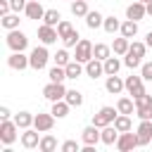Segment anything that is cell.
Returning <instances> with one entry per match:
<instances>
[{"instance_id": "46", "label": "cell", "mask_w": 152, "mask_h": 152, "mask_svg": "<svg viewBox=\"0 0 152 152\" xmlns=\"http://www.w3.org/2000/svg\"><path fill=\"white\" fill-rule=\"evenodd\" d=\"M135 114H138L140 119H152V107H138Z\"/></svg>"}, {"instance_id": "27", "label": "cell", "mask_w": 152, "mask_h": 152, "mask_svg": "<svg viewBox=\"0 0 152 152\" xmlns=\"http://www.w3.org/2000/svg\"><path fill=\"white\" fill-rule=\"evenodd\" d=\"M83 62H78V59H71L64 69H66V78H78L81 74H83V66H81Z\"/></svg>"}, {"instance_id": "2", "label": "cell", "mask_w": 152, "mask_h": 152, "mask_svg": "<svg viewBox=\"0 0 152 152\" xmlns=\"http://www.w3.org/2000/svg\"><path fill=\"white\" fill-rule=\"evenodd\" d=\"M48 59H50V55H48L45 45H38V48H33V50H31V55H28V64H31V69H36V71L45 69Z\"/></svg>"}, {"instance_id": "28", "label": "cell", "mask_w": 152, "mask_h": 152, "mask_svg": "<svg viewBox=\"0 0 152 152\" xmlns=\"http://www.w3.org/2000/svg\"><path fill=\"white\" fill-rule=\"evenodd\" d=\"M48 78H50V81H55V83H64V78H66V69H64V66H59V64H55V66L48 71Z\"/></svg>"}, {"instance_id": "21", "label": "cell", "mask_w": 152, "mask_h": 152, "mask_svg": "<svg viewBox=\"0 0 152 152\" xmlns=\"http://www.w3.org/2000/svg\"><path fill=\"white\" fill-rule=\"evenodd\" d=\"M69 109H71V104L66 102V100H57V102H52V114L57 116V119H64L66 114H69Z\"/></svg>"}, {"instance_id": "6", "label": "cell", "mask_w": 152, "mask_h": 152, "mask_svg": "<svg viewBox=\"0 0 152 152\" xmlns=\"http://www.w3.org/2000/svg\"><path fill=\"white\" fill-rule=\"evenodd\" d=\"M140 142H138V133H131V131H126V133H119V140H116V150L119 152H128V150H133V147H138Z\"/></svg>"}, {"instance_id": "39", "label": "cell", "mask_w": 152, "mask_h": 152, "mask_svg": "<svg viewBox=\"0 0 152 152\" xmlns=\"http://www.w3.org/2000/svg\"><path fill=\"white\" fill-rule=\"evenodd\" d=\"M71 31H74V26H71V24H69L66 19H62V21L57 24V33H59V38H66V36H69Z\"/></svg>"}, {"instance_id": "38", "label": "cell", "mask_w": 152, "mask_h": 152, "mask_svg": "<svg viewBox=\"0 0 152 152\" xmlns=\"http://www.w3.org/2000/svg\"><path fill=\"white\" fill-rule=\"evenodd\" d=\"M124 64H126L128 69H138V66H140V57L133 55V52H126V55H124Z\"/></svg>"}, {"instance_id": "24", "label": "cell", "mask_w": 152, "mask_h": 152, "mask_svg": "<svg viewBox=\"0 0 152 152\" xmlns=\"http://www.w3.org/2000/svg\"><path fill=\"white\" fill-rule=\"evenodd\" d=\"M131 38H126V36H121V38H114V43H112V50H114V55H126L128 52V48H131V43H128Z\"/></svg>"}, {"instance_id": "32", "label": "cell", "mask_w": 152, "mask_h": 152, "mask_svg": "<svg viewBox=\"0 0 152 152\" xmlns=\"http://www.w3.org/2000/svg\"><path fill=\"white\" fill-rule=\"evenodd\" d=\"M135 33H138V21L126 19V21L121 24V36H126V38H135Z\"/></svg>"}, {"instance_id": "15", "label": "cell", "mask_w": 152, "mask_h": 152, "mask_svg": "<svg viewBox=\"0 0 152 152\" xmlns=\"http://www.w3.org/2000/svg\"><path fill=\"white\" fill-rule=\"evenodd\" d=\"M81 140H83V145H97L100 142V128L95 124L93 126H86L81 131Z\"/></svg>"}, {"instance_id": "34", "label": "cell", "mask_w": 152, "mask_h": 152, "mask_svg": "<svg viewBox=\"0 0 152 152\" xmlns=\"http://www.w3.org/2000/svg\"><path fill=\"white\" fill-rule=\"evenodd\" d=\"M119 69H121V62H119L116 57H107V59H104V74H107V76L119 74Z\"/></svg>"}, {"instance_id": "22", "label": "cell", "mask_w": 152, "mask_h": 152, "mask_svg": "<svg viewBox=\"0 0 152 152\" xmlns=\"http://www.w3.org/2000/svg\"><path fill=\"white\" fill-rule=\"evenodd\" d=\"M102 24H104V17H102V14L97 12V10H95V12H88V14H86V26H88V28H100Z\"/></svg>"}, {"instance_id": "26", "label": "cell", "mask_w": 152, "mask_h": 152, "mask_svg": "<svg viewBox=\"0 0 152 152\" xmlns=\"http://www.w3.org/2000/svg\"><path fill=\"white\" fill-rule=\"evenodd\" d=\"M93 57H97V59H107V57H112V48L109 45H104V43H95L93 45Z\"/></svg>"}, {"instance_id": "13", "label": "cell", "mask_w": 152, "mask_h": 152, "mask_svg": "<svg viewBox=\"0 0 152 152\" xmlns=\"http://www.w3.org/2000/svg\"><path fill=\"white\" fill-rule=\"evenodd\" d=\"M7 64H10V69H14V71H24L26 66H31V64H28V57H26L24 52H12V55L7 57Z\"/></svg>"}, {"instance_id": "14", "label": "cell", "mask_w": 152, "mask_h": 152, "mask_svg": "<svg viewBox=\"0 0 152 152\" xmlns=\"http://www.w3.org/2000/svg\"><path fill=\"white\" fill-rule=\"evenodd\" d=\"M86 74H88L90 78H100V76L104 74V62L97 59V57L88 59V62H86Z\"/></svg>"}, {"instance_id": "1", "label": "cell", "mask_w": 152, "mask_h": 152, "mask_svg": "<svg viewBox=\"0 0 152 152\" xmlns=\"http://www.w3.org/2000/svg\"><path fill=\"white\" fill-rule=\"evenodd\" d=\"M7 45H10L12 52H24L26 45H28V38H26V33H21L19 28H12V31L7 33Z\"/></svg>"}, {"instance_id": "48", "label": "cell", "mask_w": 152, "mask_h": 152, "mask_svg": "<svg viewBox=\"0 0 152 152\" xmlns=\"http://www.w3.org/2000/svg\"><path fill=\"white\" fill-rule=\"evenodd\" d=\"M145 43H147V48H152V31L147 33V40H145Z\"/></svg>"}, {"instance_id": "49", "label": "cell", "mask_w": 152, "mask_h": 152, "mask_svg": "<svg viewBox=\"0 0 152 152\" xmlns=\"http://www.w3.org/2000/svg\"><path fill=\"white\" fill-rule=\"evenodd\" d=\"M147 14L152 17V2H147Z\"/></svg>"}, {"instance_id": "33", "label": "cell", "mask_w": 152, "mask_h": 152, "mask_svg": "<svg viewBox=\"0 0 152 152\" xmlns=\"http://www.w3.org/2000/svg\"><path fill=\"white\" fill-rule=\"evenodd\" d=\"M102 28L107 31V33H116V31H121V21L112 14V17H104V24H102Z\"/></svg>"}, {"instance_id": "43", "label": "cell", "mask_w": 152, "mask_h": 152, "mask_svg": "<svg viewBox=\"0 0 152 152\" xmlns=\"http://www.w3.org/2000/svg\"><path fill=\"white\" fill-rule=\"evenodd\" d=\"M140 76H142V81H152V64L150 62L140 66Z\"/></svg>"}, {"instance_id": "25", "label": "cell", "mask_w": 152, "mask_h": 152, "mask_svg": "<svg viewBox=\"0 0 152 152\" xmlns=\"http://www.w3.org/2000/svg\"><path fill=\"white\" fill-rule=\"evenodd\" d=\"M114 126H116V131L119 133H126V131H131V114H116V119H114Z\"/></svg>"}, {"instance_id": "41", "label": "cell", "mask_w": 152, "mask_h": 152, "mask_svg": "<svg viewBox=\"0 0 152 152\" xmlns=\"http://www.w3.org/2000/svg\"><path fill=\"white\" fill-rule=\"evenodd\" d=\"M69 62H71L69 52H66V50H57V55H55V64H59V66H66Z\"/></svg>"}, {"instance_id": "19", "label": "cell", "mask_w": 152, "mask_h": 152, "mask_svg": "<svg viewBox=\"0 0 152 152\" xmlns=\"http://www.w3.org/2000/svg\"><path fill=\"white\" fill-rule=\"evenodd\" d=\"M104 88H107V93H112V95H119V93L126 88V81H121V78L114 74V76H107V81H104Z\"/></svg>"}, {"instance_id": "16", "label": "cell", "mask_w": 152, "mask_h": 152, "mask_svg": "<svg viewBox=\"0 0 152 152\" xmlns=\"http://www.w3.org/2000/svg\"><path fill=\"white\" fill-rule=\"evenodd\" d=\"M116 140H119V131H116L114 124L100 128V142H104V145H116Z\"/></svg>"}, {"instance_id": "8", "label": "cell", "mask_w": 152, "mask_h": 152, "mask_svg": "<svg viewBox=\"0 0 152 152\" xmlns=\"http://www.w3.org/2000/svg\"><path fill=\"white\" fill-rule=\"evenodd\" d=\"M74 59H78V62H88V59H93V43L90 40H86V38H81L78 40V45H76V55H74Z\"/></svg>"}, {"instance_id": "50", "label": "cell", "mask_w": 152, "mask_h": 152, "mask_svg": "<svg viewBox=\"0 0 152 152\" xmlns=\"http://www.w3.org/2000/svg\"><path fill=\"white\" fill-rule=\"evenodd\" d=\"M140 2H145V5H147V2H152V0H140Z\"/></svg>"}, {"instance_id": "11", "label": "cell", "mask_w": 152, "mask_h": 152, "mask_svg": "<svg viewBox=\"0 0 152 152\" xmlns=\"http://www.w3.org/2000/svg\"><path fill=\"white\" fill-rule=\"evenodd\" d=\"M38 128H24V133H21V145L26 147V150H33V147H38L40 145V138H38Z\"/></svg>"}, {"instance_id": "5", "label": "cell", "mask_w": 152, "mask_h": 152, "mask_svg": "<svg viewBox=\"0 0 152 152\" xmlns=\"http://www.w3.org/2000/svg\"><path fill=\"white\" fill-rule=\"evenodd\" d=\"M43 95H45L50 102H57V100H64V97H66V88H64V83L50 81V83L43 88Z\"/></svg>"}, {"instance_id": "47", "label": "cell", "mask_w": 152, "mask_h": 152, "mask_svg": "<svg viewBox=\"0 0 152 152\" xmlns=\"http://www.w3.org/2000/svg\"><path fill=\"white\" fill-rule=\"evenodd\" d=\"M0 119H10V109L7 107H0Z\"/></svg>"}, {"instance_id": "35", "label": "cell", "mask_w": 152, "mask_h": 152, "mask_svg": "<svg viewBox=\"0 0 152 152\" xmlns=\"http://www.w3.org/2000/svg\"><path fill=\"white\" fill-rule=\"evenodd\" d=\"M62 21V14L57 10H45V17H43V24H50V26H57Z\"/></svg>"}, {"instance_id": "20", "label": "cell", "mask_w": 152, "mask_h": 152, "mask_svg": "<svg viewBox=\"0 0 152 152\" xmlns=\"http://www.w3.org/2000/svg\"><path fill=\"white\" fill-rule=\"evenodd\" d=\"M33 119H36V116H33L31 112H19V114H14V124H17L21 131H24V128H31V126H33Z\"/></svg>"}, {"instance_id": "45", "label": "cell", "mask_w": 152, "mask_h": 152, "mask_svg": "<svg viewBox=\"0 0 152 152\" xmlns=\"http://www.w3.org/2000/svg\"><path fill=\"white\" fill-rule=\"evenodd\" d=\"M26 2H28V0H10L12 12H24V10H26Z\"/></svg>"}, {"instance_id": "31", "label": "cell", "mask_w": 152, "mask_h": 152, "mask_svg": "<svg viewBox=\"0 0 152 152\" xmlns=\"http://www.w3.org/2000/svg\"><path fill=\"white\" fill-rule=\"evenodd\" d=\"M88 10V0H71V14L74 17H86Z\"/></svg>"}, {"instance_id": "44", "label": "cell", "mask_w": 152, "mask_h": 152, "mask_svg": "<svg viewBox=\"0 0 152 152\" xmlns=\"http://www.w3.org/2000/svg\"><path fill=\"white\" fill-rule=\"evenodd\" d=\"M81 147H78V142L76 140H66L64 145H62V152H78Z\"/></svg>"}, {"instance_id": "12", "label": "cell", "mask_w": 152, "mask_h": 152, "mask_svg": "<svg viewBox=\"0 0 152 152\" xmlns=\"http://www.w3.org/2000/svg\"><path fill=\"white\" fill-rule=\"evenodd\" d=\"M145 14H147V5H145V2H140V0H135L133 5H128V7H126V17H128V19H133V21H140Z\"/></svg>"}, {"instance_id": "18", "label": "cell", "mask_w": 152, "mask_h": 152, "mask_svg": "<svg viewBox=\"0 0 152 152\" xmlns=\"http://www.w3.org/2000/svg\"><path fill=\"white\" fill-rule=\"evenodd\" d=\"M24 12H26L28 19H43V17H45V10H43V5H40L38 0H28Z\"/></svg>"}, {"instance_id": "17", "label": "cell", "mask_w": 152, "mask_h": 152, "mask_svg": "<svg viewBox=\"0 0 152 152\" xmlns=\"http://www.w3.org/2000/svg\"><path fill=\"white\" fill-rule=\"evenodd\" d=\"M126 90L133 95V97H138V95H142L145 93V88H142V76H128L126 78Z\"/></svg>"}, {"instance_id": "29", "label": "cell", "mask_w": 152, "mask_h": 152, "mask_svg": "<svg viewBox=\"0 0 152 152\" xmlns=\"http://www.w3.org/2000/svg\"><path fill=\"white\" fill-rule=\"evenodd\" d=\"M116 109H119V114H133V109H135V100H131V97H119Z\"/></svg>"}, {"instance_id": "7", "label": "cell", "mask_w": 152, "mask_h": 152, "mask_svg": "<svg viewBox=\"0 0 152 152\" xmlns=\"http://www.w3.org/2000/svg\"><path fill=\"white\" fill-rule=\"evenodd\" d=\"M57 38H59L57 26H50V24L38 26V40H40L43 45H52V43H57Z\"/></svg>"}, {"instance_id": "3", "label": "cell", "mask_w": 152, "mask_h": 152, "mask_svg": "<svg viewBox=\"0 0 152 152\" xmlns=\"http://www.w3.org/2000/svg\"><path fill=\"white\" fill-rule=\"evenodd\" d=\"M116 114H119V109H114V107H102L97 114H93V124H95L97 128H104V126L114 124Z\"/></svg>"}, {"instance_id": "42", "label": "cell", "mask_w": 152, "mask_h": 152, "mask_svg": "<svg viewBox=\"0 0 152 152\" xmlns=\"http://www.w3.org/2000/svg\"><path fill=\"white\" fill-rule=\"evenodd\" d=\"M133 100H135V109L138 107H152V95H147V93H142V95H138Z\"/></svg>"}, {"instance_id": "4", "label": "cell", "mask_w": 152, "mask_h": 152, "mask_svg": "<svg viewBox=\"0 0 152 152\" xmlns=\"http://www.w3.org/2000/svg\"><path fill=\"white\" fill-rule=\"evenodd\" d=\"M17 131H19V126L14 124V119L12 121L10 119H2V124H0V142L12 145L17 140Z\"/></svg>"}, {"instance_id": "30", "label": "cell", "mask_w": 152, "mask_h": 152, "mask_svg": "<svg viewBox=\"0 0 152 152\" xmlns=\"http://www.w3.org/2000/svg\"><path fill=\"white\" fill-rule=\"evenodd\" d=\"M38 150H40V152H55V150H57V138H55V135H43Z\"/></svg>"}, {"instance_id": "10", "label": "cell", "mask_w": 152, "mask_h": 152, "mask_svg": "<svg viewBox=\"0 0 152 152\" xmlns=\"http://www.w3.org/2000/svg\"><path fill=\"white\" fill-rule=\"evenodd\" d=\"M55 114L50 112V114H36V119H33V128H38L40 133H45V131H50L52 126H55Z\"/></svg>"}, {"instance_id": "37", "label": "cell", "mask_w": 152, "mask_h": 152, "mask_svg": "<svg viewBox=\"0 0 152 152\" xmlns=\"http://www.w3.org/2000/svg\"><path fill=\"white\" fill-rule=\"evenodd\" d=\"M145 50H147V43H140V40H133L131 48H128V52H133L138 57H145Z\"/></svg>"}, {"instance_id": "9", "label": "cell", "mask_w": 152, "mask_h": 152, "mask_svg": "<svg viewBox=\"0 0 152 152\" xmlns=\"http://www.w3.org/2000/svg\"><path fill=\"white\" fill-rule=\"evenodd\" d=\"M138 142L140 145H150L152 142V119H140V126H138Z\"/></svg>"}, {"instance_id": "40", "label": "cell", "mask_w": 152, "mask_h": 152, "mask_svg": "<svg viewBox=\"0 0 152 152\" xmlns=\"http://www.w3.org/2000/svg\"><path fill=\"white\" fill-rule=\"evenodd\" d=\"M62 40H64V45H66V48H76V45H78V40H81V36H78V31L74 28V31H71L66 38H62Z\"/></svg>"}, {"instance_id": "36", "label": "cell", "mask_w": 152, "mask_h": 152, "mask_svg": "<svg viewBox=\"0 0 152 152\" xmlns=\"http://www.w3.org/2000/svg\"><path fill=\"white\" fill-rule=\"evenodd\" d=\"M71 107H81L83 104V95L78 93V90H66V97H64Z\"/></svg>"}, {"instance_id": "23", "label": "cell", "mask_w": 152, "mask_h": 152, "mask_svg": "<svg viewBox=\"0 0 152 152\" xmlns=\"http://www.w3.org/2000/svg\"><path fill=\"white\" fill-rule=\"evenodd\" d=\"M0 24H2V28H7V31H12V28H19V12H10V14H5V17H0Z\"/></svg>"}]
</instances>
